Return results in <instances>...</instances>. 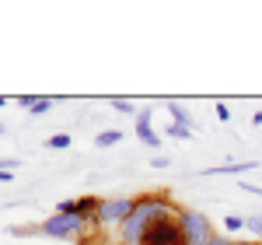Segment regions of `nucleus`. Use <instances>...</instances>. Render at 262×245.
I'll use <instances>...</instances> for the list:
<instances>
[{
  "label": "nucleus",
  "mask_w": 262,
  "mask_h": 245,
  "mask_svg": "<svg viewBox=\"0 0 262 245\" xmlns=\"http://www.w3.org/2000/svg\"><path fill=\"white\" fill-rule=\"evenodd\" d=\"M133 200H137V203H133V214L116 228V245H140L143 228L150 224L154 217L179 210V203L168 200V193H140V196H133Z\"/></svg>",
  "instance_id": "obj_1"
},
{
  "label": "nucleus",
  "mask_w": 262,
  "mask_h": 245,
  "mask_svg": "<svg viewBox=\"0 0 262 245\" xmlns=\"http://www.w3.org/2000/svg\"><path fill=\"white\" fill-rule=\"evenodd\" d=\"M91 231H95L91 221L70 217V214H53L49 221H42L35 228H11V235H46V238H63V242H77V245H95Z\"/></svg>",
  "instance_id": "obj_2"
},
{
  "label": "nucleus",
  "mask_w": 262,
  "mask_h": 245,
  "mask_svg": "<svg viewBox=\"0 0 262 245\" xmlns=\"http://www.w3.org/2000/svg\"><path fill=\"white\" fill-rule=\"evenodd\" d=\"M140 245H189V242H185V231H182V217H179V210H171V214H161V217H154L150 224L143 228Z\"/></svg>",
  "instance_id": "obj_3"
},
{
  "label": "nucleus",
  "mask_w": 262,
  "mask_h": 245,
  "mask_svg": "<svg viewBox=\"0 0 262 245\" xmlns=\"http://www.w3.org/2000/svg\"><path fill=\"white\" fill-rule=\"evenodd\" d=\"M179 217H182V231H185V242L189 245H210L217 238V231L206 221V214L189 210V207H179Z\"/></svg>",
  "instance_id": "obj_4"
},
{
  "label": "nucleus",
  "mask_w": 262,
  "mask_h": 245,
  "mask_svg": "<svg viewBox=\"0 0 262 245\" xmlns=\"http://www.w3.org/2000/svg\"><path fill=\"white\" fill-rule=\"evenodd\" d=\"M133 203H137V200H129V196H119V200H101L95 224H98V228H119L122 221L133 214Z\"/></svg>",
  "instance_id": "obj_5"
},
{
  "label": "nucleus",
  "mask_w": 262,
  "mask_h": 245,
  "mask_svg": "<svg viewBox=\"0 0 262 245\" xmlns=\"http://www.w3.org/2000/svg\"><path fill=\"white\" fill-rule=\"evenodd\" d=\"M137 137H140L150 151H161V137H158L154 126H150V109H140V112H137Z\"/></svg>",
  "instance_id": "obj_6"
},
{
  "label": "nucleus",
  "mask_w": 262,
  "mask_h": 245,
  "mask_svg": "<svg viewBox=\"0 0 262 245\" xmlns=\"http://www.w3.org/2000/svg\"><path fill=\"white\" fill-rule=\"evenodd\" d=\"M252 168H259L255 161H242V165H217V168H206L203 175H245V172H252Z\"/></svg>",
  "instance_id": "obj_7"
},
{
  "label": "nucleus",
  "mask_w": 262,
  "mask_h": 245,
  "mask_svg": "<svg viewBox=\"0 0 262 245\" xmlns=\"http://www.w3.org/2000/svg\"><path fill=\"white\" fill-rule=\"evenodd\" d=\"M18 102L25 105V109H28L32 116H46V112L53 109V98H35V95H21Z\"/></svg>",
  "instance_id": "obj_8"
},
{
  "label": "nucleus",
  "mask_w": 262,
  "mask_h": 245,
  "mask_svg": "<svg viewBox=\"0 0 262 245\" xmlns=\"http://www.w3.org/2000/svg\"><path fill=\"white\" fill-rule=\"evenodd\" d=\"M168 112H171V122H179V126H189L192 130V116H189V109L179 102H168Z\"/></svg>",
  "instance_id": "obj_9"
},
{
  "label": "nucleus",
  "mask_w": 262,
  "mask_h": 245,
  "mask_svg": "<svg viewBox=\"0 0 262 245\" xmlns=\"http://www.w3.org/2000/svg\"><path fill=\"white\" fill-rule=\"evenodd\" d=\"M119 140H122L119 130H101L98 137H95V147H116Z\"/></svg>",
  "instance_id": "obj_10"
},
{
  "label": "nucleus",
  "mask_w": 262,
  "mask_h": 245,
  "mask_svg": "<svg viewBox=\"0 0 262 245\" xmlns=\"http://www.w3.org/2000/svg\"><path fill=\"white\" fill-rule=\"evenodd\" d=\"M164 137H171V140H192V130L189 126H179V122H168Z\"/></svg>",
  "instance_id": "obj_11"
},
{
  "label": "nucleus",
  "mask_w": 262,
  "mask_h": 245,
  "mask_svg": "<svg viewBox=\"0 0 262 245\" xmlns=\"http://www.w3.org/2000/svg\"><path fill=\"white\" fill-rule=\"evenodd\" d=\"M108 105H112L116 112H122V116H137V112H140V109L129 102V98H108Z\"/></svg>",
  "instance_id": "obj_12"
},
{
  "label": "nucleus",
  "mask_w": 262,
  "mask_h": 245,
  "mask_svg": "<svg viewBox=\"0 0 262 245\" xmlns=\"http://www.w3.org/2000/svg\"><path fill=\"white\" fill-rule=\"evenodd\" d=\"M245 231H252L255 238L262 242V214H252V217H245Z\"/></svg>",
  "instance_id": "obj_13"
},
{
  "label": "nucleus",
  "mask_w": 262,
  "mask_h": 245,
  "mask_svg": "<svg viewBox=\"0 0 262 245\" xmlns=\"http://www.w3.org/2000/svg\"><path fill=\"white\" fill-rule=\"evenodd\" d=\"M245 228V217H238V214H227V217H224V231H227V235H234V231H242Z\"/></svg>",
  "instance_id": "obj_14"
},
{
  "label": "nucleus",
  "mask_w": 262,
  "mask_h": 245,
  "mask_svg": "<svg viewBox=\"0 0 262 245\" xmlns=\"http://www.w3.org/2000/svg\"><path fill=\"white\" fill-rule=\"evenodd\" d=\"M46 147H49V151H67V147H70V137H67V133H56V137L46 140Z\"/></svg>",
  "instance_id": "obj_15"
},
{
  "label": "nucleus",
  "mask_w": 262,
  "mask_h": 245,
  "mask_svg": "<svg viewBox=\"0 0 262 245\" xmlns=\"http://www.w3.org/2000/svg\"><path fill=\"white\" fill-rule=\"evenodd\" d=\"M18 158H0V172H14V168H18Z\"/></svg>",
  "instance_id": "obj_16"
},
{
  "label": "nucleus",
  "mask_w": 262,
  "mask_h": 245,
  "mask_svg": "<svg viewBox=\"0 0 262 245\" xmlns=\"http://www.w3.org/2000/svg\"><path fill=\"white\" fill-rule=\"evenodd\" d=\"M217 119H221V122L231 119V109H227V105H217Z\"/></svg>",
  "instance_id": "obj_17"
},
{
  "label": "nucleus",
  "mask_w": 262,
  "mask_h": 245,
  "mask_svg": "<svg viewBox=\"0 0 262 245\" xmlns=\"http://www.w3.org/2000/svg\"><path fill=\"white\" fill-rule=\"evenodd\" d=\"M242 189H245V193H255V196H262V189H259V186H252V182H242Z\"/></svg>",
  "instance_id": "obj_18"
},
{
  "label": "nucleus",
  "mask_w": 262,
  "mask_h": 245,
  "mask_svg": "<svg viewBox=\"0 0 262 245\" xmlns=\"http://www.w3.org/2000/svg\"><path fill=\"white\" fill-rule=\"evenodd\" d=\"M14 179V172H0V182H11Z\"/></svg>",
  "instance_id": "obj_19"
},
{
  "label": "nucleus",
  "mask_w": 262,
  "mask_h": 245,
  "mask_svg": "<svg viewBox=\"0 0 262 245\" xmlns=\"http://www.w3.org/2000/svg\"><path fill=\"white\" fill-rule=\"evenodd\" d=\"M210 245H231V242H227V238H221V235H217V238H213V242H210Z\"/></svg>",
  "instance_id": "obj_20"
},
{
  "label": "nucleus",
  "mask_w": 262,
  "mask_h": 245,
  "mask_svg": "<svg viewBox=\"0 0 262 245\" xmlns=\"http://www.w3.org/2000/svg\"><path fill=\"white\" fill-rule=\"evenodd\" d=\"M0 105H7V98H4V95H0Z\"/></svg>",
  "instance_id": "obj_21"
},
{
  "label": "nucleus",
  "mask_w": 262,
  "mask_h": 245,
  "mask_svg": "<svg viewBox=\"0 0 262 245\" xmlns=\"http://www.w3.org/2000/svg\"><path fill=\"white\" fill-rule=\"evenodd\" d=\"M0 137H4V126H0Z\"/></svg>",
  "instance_id": "obj_22"
}]
</instances>
